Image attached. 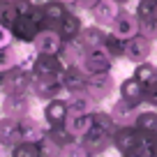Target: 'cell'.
Masks as SVG:
<instances>
[{"mask_svg": "<svg viewBox=\"0 0 157 157\" xmlns=\"http://www.w3.org/2000/svg\"><path fill=\"white\" fill-rule=\"evenodd\" d=\"M67 104H69V116H76V113H93L97 102L88 93H74L69 95Z\"/></svg>", "mask_w": 157, "mask_h": 157, "instance_id": "cell-20", "label": "cell"}, {"mask_svg": "<svg viewBox=\"0 0 157 157\" xmlns=\"http://www.w3.org/2000/svg\"><path fill=\"white\" fill-rule=\"evenodd\" d=\"M69 118V104L63 97H53L44 104V123L46 127H60Z\"/></svg>", "mask_w": 157, "mask_h": 157, "instance_id": "cell-10", "label": "cell"}, {"mask_svg": "<svg viewBox=\"0 0 157 157\" xmlns=\"http://www.w3.org/2000/svg\"><path fill=\"white\" fill-rule=\"evenodd\" d=\"M118 97L127 99V102L146 104V86L134 74H129V76L120 78V83H118Z\"/></svg>", "mask_w": 157, "mask_h": 157, "instance_id": "cell-11", "label": "cell"}, {"mask_svg": "<svg viewBox=\"0 0 157 157\" xmlns=\"http://www.w3.org/2000/svg\"><path fill=\"white\" fill-rule=\"evenodd\" d=\"M93 125H95V116H93V113H76V116H69V118H67L65 127L69 129V134H72V136L81 139L90 127H93Z\"/></svg>", "mask_w": 157, "mask_h": 157, "instance_id": "cell-18", "label": "cell"}, {"mask_svg": "<svg viewBox=\"0 0 157 157\" xmlns=\"http://www.w3.org/2000/svg\"><path fill=\"white\" fill-rule=\"evenodd\" d=\"M65 46V37L60 35L58 28H42L33 39V49L37 53H49V56H60Z\"/></svg>", "mask_w": 157, "mask_h": 157, "instance_id": "cell-2", "label": "cell"}, {"mask_svg": "<svg viewBox=\"0 0 157 157\" xmlns=\"http://www.w3.org/2000/svg\"><path fill=\"white\" fill-rule=\"evenodd\" d=\"M143 104H136V102H127V99L118 97L116 102L111 104V116H113V123H116V127H120V125H134V120H136V113L141 111Z\"/></svg>", "mask_w": 157, "mask_h": 157, "instance_id": "cell-9", "label": "cell"}, {"mask_svg": "<svg viewBox=\"0 0 157 157\" xmlns=\"http://www.w3.org/2000/svg\"><path fill=\"white\" fill-rule=\"evenodd\" d=\"M152 155L157 157V139H155V141H152Z\"/></svg>", "mask_w": 157, "mask_h": 157, "instance_id": "cell-32", "label": "cell"}, {"mask_svg": "<svg viewBox=\"0 0 157 157\" xmlns=\"http://www.w3.org/2000/svg\"><path fill=\"white\" fill-rule=\"evenodd\" d=\"M93 116H95V125H102V127H106V129H116V123H113V116H111V111H106V109H95L93 111Z\"/></svg>", "mask_w": 157, "mask_h": 157, "instance_id": "cell-26", "label": "cell"}, {"mask_svg": "<svg viewBox=\"0 0 157 157\" xmlns=\"http://www.w3.org/2000/svg\"><path fill=\"white\" fill-rule=\"evenodd\" d=\"M113 65H116V58L104 46H93L86 51L81 67L88 74H104V72H113Z\"/></svg>", "mask_w": 157, "mask_h": 157, "instance_id": "cell-1", "label": "cell"}, {"mask_svg": "<svg viewBox=\"0 0 157 157\" xmlns=\"http://www.w3.org/2000/svg\"><path fill=\"white\" fill-rule=\"evenodd\" d=\"M12 42H14V33H12V28L5 25V23H0V49L12 46Z\"/></svg>", "mask_w": 157, "mask_h": 157, "instance_id": "cell-28", "label": "cell"}, {"mask_svg": "<svg viewBox=\"0 0 157 157\" xmlns=\"http://www.w3.org/2000/svg\"><path fill=\"white\" fill-rule=\"evenodd\" d=\"M63 2H65V5H69V7H76L78 5V0H63Z\"/></svg>", "mask_w": 157, "mask_h": 157, "instance_id": "cell-31", "label": "cell"}, {"mask_svg": "<svg viewBox=\"0 0 157 157\" xmlns=\"http://www.w3.org/2000/svg\"><path fill=\"white\" fill-rule=\"evenodd\" d=\"M42 12H44L46 25H58L69 12V5H65L63 0H46V2H42Z\"/></svg>", "mask_w": 157, "mask_h": 157, "instance_id": "cell-17", "label": "cell"}, {"mask_svg": "<svg viewBox=\"0 0 157 157\" xmlns=\"http://www.w3.org/2000/svg\"><path fill=\"white\" fill-rule=\"evenodd\" d=\"M35 93H37V97L42 99H53V97H60L63 93H67L65 90V83L60 76H37V81H35Z\"/></svg>", "mask_w": 157, "mask_h": 157, "instance_id": "cell-15", "label": "cell"}, {"mask_svg": "<svg viewBox=\"0 0 157 157\" xmlns=\"http://www.w3.org/2000/svg\"><path fill=\"white\" fill-rule=\"evenodd\" d=\"M113 90H118L116 81H113V74L111 72H104V74H90L88 76V86H86V93L95 99V102H106L111 97Z\"/></svg>", "mask_w": 157, "mask_h": 157, "instance_id": "cell-4", "label": "cell"}, {"mask_svg": "<svg viewBox=\"0 0 157 157\" xmlns=\"http://www.w3.org/2000/svg\"><path fill=\"white\" fill-rule=\"evenodd\" d=\"M146 106L157 109V83L150 86V88H146Z\"/></svg>", "mask_w": 157, "mask_h": 157, "instance_id": "cell-29", "label": "cell"}, {"mask_svg": "<svg viewBox=\"0 0 157 157\" xmlns=\"http://www.w3.org/2000/svg\"><path fill=\"white\" fill-rule=\"evenodd\" d=\"M125 42H127V39L118 37V35H113L111 30H109L106 39H104V49H106L116 60H125Z\"/></svg>", "mask_w": 157, "mask_h": 157, "instance_id": "cell-22", "label": "cell"}, {"mask_svg": "<svg viewBox=\"0 0 157 157\" xmlns=\"http://www.w3.org/2000/svg\"><path fill=\"white\" fill-rule=\"evenodd\" d=\"M120 10H123V5H118L116 0H97V5L90 10V16H93L95 23L104 25V28H111V23L120 14Z\"/></svg>", "mask_w": 157, "mask_h": 157, "instance_id": "cell-12", "label": "cell"}, {"mask_svg": "<svg viewBox=\"0 0 157 157\" xmlns=\"http://www.w3.org/2000/svg\"><path fill=\"white\" fill-rule=\"evenodd\" d=\"M5 2H21V0H5Z\"/></svg>", "mask_w": 157, "mask_h": 157, "instance_id": "cell-35", "label": "cell"}, {"mask_svg": "<svg viewBox=\"0 0 157 157\" xmlns=\"http://www.w3.org/2000/svg\"><path fill=\"white\" fill-rule=\"evenodd\" d=\"M95 5H97V0H78V5H76V7H83L86 12H90Z\"/></svg>", "mask_w": 157, "mask_h": 157, "instance_id": "cell-30", "label": "cell"}, {"mask_svg": "<svg viewBox=\"0 0 157 157\" xmlns=\"http://www.w3.org/2000/svg\"><path fill=\"white\" fill-rule=\"evenodd\" d=\"M116 2H118V5H123V7H125V5H129L132 0H116Z\"/></svg>", "mask_w": 157, "mask_h": 157, "instance_id": "cell-33", "label": "cell"}, {"mask_svg": "<svg viewBox=\"0 0 157 157\" xmlns=\"http://www.w3.org/2000/svg\"><path fill=\"white\" fill-rule=\"evenodd\" d=\"M134 76L141 81L146 88H150V86L157 83V65L150 63V60H143V63H136L134 65Z\"/></svg>", "mask_w": 157, "mask_h": 157, "instance_id": "cell-21", "label": "cell"}, {"mask_svg": "<svg viewBox=\"0 0 157 157\" xmlns=\"http://www.w3.org/2000/svg\"><path fill=\"white\" fill-rule=\"evenodd\" d=\"M2 155H5V143L0 141V157H2Z\"/></svg>", "mask_w": 157, "mask_h": 157, "instance_id": "cell-34", "label": "cell"}, {"mask_svg": "<svg viewBox=\"0 0 157 157\" xmlns=\"http://www.w3.org/2000/svg\"><path fill=\"white\" fill-rule=\"evenodd\" d=\"M150 53H152V39L148 35L139 33L134 37H129L125 42V60L129 63H143V60H150Z\"/></svg>", "mask_w": 157, "mask_h": 157, "instance_id": "cell-5", "label": "cell"}, {"mask_svg": "<svg viewBox=\"0 0 157 157\" xmlns=\"http://www.w3.org/2000/svg\"><path fill=\"white\" fill-rule=\"evenodd\" d=\"M58 157H95V155H90V150L76 139V141H72V143H67V146L60 148Z\"/></svg>", "mask_w": 157, "mask_h": 157, "instance_id": "cell-25", "label": "cell"}, {"mask_svg": "<svg viewBox=\"0 0 157 157\" xmlns=\"http://www.w3.org/2000/svg\"><path fill=\"white\" fill-rule=\"evenodd\" d=\"M109 35V28H104V25L99 23H90V25H83V30H81V35H78V42L86 46V49H93V46H104V39H106Z\"/></svg>", "mask_w": 157, "mask_h": 157, "instance_id": "cell-16", "label": "cell"}, {"mask_svg": "<svg viewBox=\"0 0 157 157\" xmlns=\"http://www.w3.org/2000/svg\"><path fill=\"white\" fill-rule=\"evenodd\" d=\"M125 157H155V155H152V143L150 141H141L136 148H132Z\"/></svg>", "mask_w": 157, "mask_h": 157, "instance_id": "cell-27", "label": "cell"}, {"mask_svg": "<svg viewBox=\"0 0 157 157\" xmlns=\"http://www.w3.org/2000/svg\"><path fill=\"white\" fill-rule=\"evenodd\" d=\"M65 69V63L60 56H49V53H37L35 58V67L33 72L37 76H60Z\"/></svg>", "mask_w": 157, "mask_h": 157, "instance_id": "cell-14", "label": "cell"}, {"mask_svg": "<svg viewBox=\"0 0 157 157\" xmlns=\"http://www.w3.org/2000/svg\"><path fill=\"white\" fill-rule=\"evenodd\" d=\"M88 76H90V74L86 72L81 65H65L63 74H60V78H63V83H65V90H67V95L86 93Z\"/></svg>", "mask_w": 157, "mask_h": 157, "instance_id": "cell-7", "label": "cell"}, {"mask_svg": "<svg viewBox=\"0 0 157 157\" xmlns=\"http://www.w3.org/2000/svg\"><path fill=\"white\" fill-rule=\"evenodd\" d=\"M141 141H148L141 132L136 129V125H120L113 129V139H111V148H116L120 155H127L132 148H136Z\"/></svg>", "mask_w": 157, "mask_h": 157, "instance_id": "cell-3", "label": "cell"}, {"mask_svg": "<svg viewBox=\"0 0 157 157\" xmlns=\"http://www.w3.org/2000/svg\"><path fill=\"white\" fill-rule=\"evenodd\" d=\"M134 125H136V129L152 143V141L157 139V109L146 106V104H143L141 111L136 113V120H134Z\"/></svg>", "mask_w": 157, "mask_h": 157, "instance_id": "cell-13", "label": "cell"}, {"mask_svg": "<svg viewBox=\"0 0 157 157\" xmlns=\"http://www.w3.org/2000/svg\"><path fill=\"white\" fill-rule=\"evenodd\" d=\"M109 30H111L113 35H118V37L129 39V37H134V35L141 33V21H139V16L134 14V12L120 10V14L116 16V21L111 23Z\"/></svg>", "mask_w": 157, "mask_h": 157, "instance_id": "cell-8", "label": "cell"}, {"mask_svg": "<svg viewBox=\"0 0 157 157\" xmlns=\"http://www.w3.org/2000/svg\"><path fill=\"white\" fill-rule=\"evenodd\" d=\"M19 67V51L12 46L0 49V72H12V69Z\"/></svg>", "mask_w": 157, "mask_h": 157, "instance_id": "cell-24", "label": "cell"}, {"mask_svg": "<svg viewBox=\"0 0 157 157\" xmlns=\"http://www.w3.org/2000/svg\"><path fill=\"white\" fill-rule=\"evenodd\" d=\"M83 19L76 14V12H67L65 14V19L58 23V30L60 35H63L65 39H76L78 35H81V30H83Z\"/></svg>", "mask_w": 157, "mask_h": 157, "instance_id": "cell-19", "label": "cell"}, {"mask_svg": "<svg viewBox=\"0 0 157 157\" xmlns=\"http://www.w3.org/2000/svg\"><path fill=\"white\" fill-rule=\"evenodd\" d=\"M12 157H44L42 152V143H33V141H19L12 150Z\"/></svg>", "mask_w": 157, "mask_h": 157, "instance_id": "cell-23", "label": "cell"}, {"mask_svg": "<svg viewBox=\"0 0 157 157\" xmlns=\"http://www.w3.org/2000/svg\"><path fill=\"white\" fill-rule=\"evenodd\" d=\"M111 139H113L111 129L102 127V125H93V127H90L83 136L78 139V141L90 150V155H102V152L111 146Z\"/></svg>", "mask_w": 157, "mask_h": 157, "instance_id": "cell-6", "label": "cell"}, {"mask_svg": "<svg viewBox=\"0 0 157 157\" xmlns=\"http://www.w3.org/2000/svg\"><path fill=\"white\" fill-rule=\"evenodd\" d=\"M118 157H125V155H118Z\"/></svg>", "mask_w": 157, "mask_h": 157, "instance_id": "cell-36", "label": "cell"}]
</instances>
